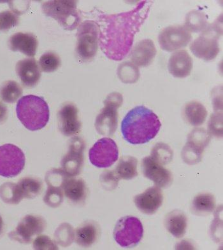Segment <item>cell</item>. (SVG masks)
Wrapping results in <instances>:
<instances>
[{
	"label": "cell",
	"mask_w": 223,
	"mask_h": 250,
	"mask_svg": "<svg viewBox=\"0 0 223 250\" xmlns=\"http://www.w3.org/2000/svg\"><path fill=\"white\" fill-rule=\"evenodd\" d=\"M152 5V1H142L130 11L98 16L99 45L109 60L117 62L128 56Z\"/></svg>",
	"instance_id": "6da1fadb"
},
{
	"label": "cell",
	"mask_w": 223,
	"mask_h": 250,
	"mask_svg": "<svg viewBox=\"0 0 223 250\" xmlns=\"http://www.w3.org/2000/svg\"><path fill=\"white\" fill-rule=\"evenodd\" d=\"M161 124L150 109L137 106L126 115L121 123V132L126 142L132 145L147 144L158 134Z\"/></svg>",
	"instance_id": "7a4b0ae2"
},
{
	"label": "cell",
	"mask_w": 223,
	"mask_h": 250,
	"mask_svg": "<svg viewBox=\"0 0 223 250\" xmlns=\"http://www.w3.org/2000/svg\"><path fill=\"white\" fill-rule=\"evenodd\" d=\"M19 120L31 131L43 129L49 121V106L44 98L35 95L21 98L16 106Z\"/></svg>",
	"instance_id": "3957f363"
},
{
	"label": "cell",
	"mask_w": 223,
	"mask_h": 250,
	"mask_svg": "<svg viewBox=\"0 0 223 250\" xmlns=\"http://www.w3.org/2000/svg\"><path fill=\"white\" fill-rule=\"evenodd\" d=\"M223 34L222 15L191 43L190 50L197 58L206 62L215 60L220 52L219 39Z\"/></svg>",
	"instance_id": "277c9868"
},
{
	"label": "cell",
	"mask_w": 223,
	"mask_h": 250,
	"mask_svg": "<svg viewBox=\"0 0 223 250\" xmlns=\"http://www.w3.org/2000/svg\"><path fill=\"white\" fill-rule=\"evenodd\" d=\"M42 8L46 16L58 21L67 30H73L81 22L76 1H48Z\"/></svg>",
	"instance_id": "5b68a950"
},
{
	"label": "cell",
	"mask_w": 223,
	"mask_h": 250,
	"mask_svg": "<svg viewBox=\"0 0 223 250\" xmlns=\"http://www.w3.org/2000/svg\"><path fill=\"white\" fill-rule=\"evenodd\" d=\"M123 103V98L118 92H113L105 100L102 109L95 121V128L103 136H112L118 125V109Z\"/></svg>",
	"instance_id": "8992f818"
},
{
	"label": "cell",
	"mask_w": 223,
	"mask_h": 250,
	"mask_svg": "<svg viewBox=\"0 0 223 250\" xmlns=\"http://www.w3.org/2000/svg\"><path fill=\"white\" fill-rule=\"evenodd\" d=\"M113 238L125 249L135 247L144 236V228L135 216H126L120 218L113 230Z\"/></svg>",
	"instance_id": "52a82bcc"
},
{
	"label": "cell",
	"mask_w": 223,
	"mask_h": 250,
	"mask_svg": "<svg viewBox=\"0 0 223 250\" xmlns=\"http://www.w3.org/2000/svg\"><path fill=\"white\" fill-rule=\"evenodd\" d=\"M99 28L93 21H86L77 31V52L84 62L92 60L98 51Z\"/></svg>",
	"instance_id": "ba28073f"
},
{
	"label": "cell",
	"mask_w": 223,
	"mask_h": 250,
	"mask_svg": "<svg viewBox=\"0 0 223 250\" xmlns=\"http://www.w3.org/2000/svg\"><path fill=\"white\" fill-rule=\"evenodd\" d=\"M26 158L19 147L12 144L0 146V176L13 178L24 169Z\"/></svg>",
	"instance_id": "9c48e42d"
},
{
	"label": "cell",
	"mask_w": 223,
	"mask_h": 250,
	"mask_svg": "<svg viewBox=\"0 0 223 250\" xmlns=\"http://www.w3.org/2000/svg\"><path fill=\"white\" fill-rule=\"evenodd\" d=\"M119 157L116 143L109 138L99 140L89 150V158L92 165L98 168L112 167Z\"/></svg>",
	"instance_id": "30bf717a"
},
{
	"label": "cell",
	"mask_w": 223,
	"mask_h": 250,
	"mask_svg": "<svg viewBox=\"0 0 223 250\" xmlns=\"http://www.w3.org/2000/svg\"><path fill=\"white\" fill-rule=\"evenodd\" d=\"M192 40L191 33L184 26L176 25L164 28L159 33L158 41L161 49L166 52L176 51L186 47Z\"/></svg>",
	"instance_id": "8fae6325"
},
{
	"label": "cell",
	"mask_w": 223,
	"mask_h": 250,
	"mask_svg": "<svg viewBox=\"0 0 223 250\" xmlns=\"http://www.w3.org/2000/svg\"><path fill=\"white\" fill-rule=\"evenodd\" d=\"M85 143L82 138H71L68 150L62 159V170L68 177H74L81 172L84 164Z\"/></svg>",
	"instance_id": "7c38bea8"
},
{
	"label": "cell",
	"mask_w": 223,
	"mask_h": 250,
	"mask_svg": "<svg viewBox=\"0 0 223 250\" xmlns=\"http://www.w3.org/2000/svg\"><path fill=\"white\" fill-rule=\"evenodd\" d=\"M45 220L41 216L27 215L19 223L16 230L9 234L10 239L21 243H29L33 237L41 234L45 230Z\"/></svg>",
	"instance_id": "4fadbf2b"
},
{
	"label": "cell",
	"mask_w": 223,
	"mask_h": 250,
	"mask_svg": "<svg viewBox=\"0 0 223 250\" xmlns=\"http://www.w3.org/2000/svg\"><path fill=\"white\" fill-rule=\"evenodd\" d=\"M141 169L145 177L153 181L157 188H167L173 182V176L169 170L156 162L151 157H146L141 163Z\"/></svg>",
	"instance_id": "5bb4252c"
},
{
	"label": "cell",
	"mask_w": 223,
	"mask_h": 250,
	"mask_svg": "<svg viewBox=\"0 0 223 250\" xmlns=\"http://www.w3.org/2000/svg\"><path fill=\"white\" fill-rule=\"evenodd\" d=\"M58 123L63 135L70 136L79 133L82 124L76 106L71 103L63 105L58 113Z\"/></svg>",
	"instance_id": "9a60e30c"
},
{
	"label": "cell",
	"mask_w": 223,
	"mask_h": 250,
	"mask_svg": "<svg viewBox=\"0 0 223 250\" xmlns=\"http://www.w3.org/2000/svg\"><path fill=\"white\" fill-rule=\"evenodd\" d=\"M163 195L160 188L151 187L142 194L134 197V203L136 207L143 213L153 215L161 207Z\"/></svg>",
	"instance_id": "2e32d148"
},
{
	"label": "cell",
	"mask_w": 223,
	"mask_h": 250,
	"mask_svg": "<svg viewBox=\"0 0 223 250\" xmlns=\"http://www.w3.org/2000/svg\"><path fill=\"white\" fill-rule=\"evenodd\" d=\"M193 67V59L186 50L174 52L168 61V71L172 76L178 79L188 77L191 74Z\"/></svg>",
	"instance_id": "e0dca14e"
},
{
	"label": "cell",
	"mask_w": 223,
	"mask_h": 250,
	"mask_svg": "<svg viewBox=\"0 0 223 250\" xmlns=\"http://www.w3.org/2000/svg\"><path fill=\"white\" fill-rule=\"evenodd\" d=\"M16 70L25 87H35L41 79V68L35 59H24L20 61L17 63Z\"/></svg>",
	"instance_id": "ac0fdd59"
},
{
	"label": "cell",
	"mask_w": 223,
	"mask_h": 250,
	"mask_svg": "<svg viewBox=\"0 0 223 250\" xmlns=\"http://www.w3.org/2000/svg\"><path fill=\"white\" fill-rule=\"evenodd\" d=\"M157 50L151 39H145L136 43L131 52V60L137 67H146L153 62Z\"/></svg>",
	"instance_id": "d6986e66"
},
{
	"label": "cell",
	"mask_w": 223,
	"mask_h": 250,
	"mask_svg": "<svg viewBox=\"0 0 223 250\" xmlns=\"http://www.w3.org/2000/svg\"><path fill=\"white\" fill-rule=\"evenodd\" d=\"M37 39L32 33H17L10 38L8 46L14 52H21L28 57H34L38 48Z\"/></svg>",
	"instance_id": "ffe728a7"
},
{
	"label": "cell",
	"mask_w": 223,
	"mask_h": 250,
	"mask_svg": "<svg viewBox=\"0 0 223 250\" xmlns=\"http://www.w3.org/2000/svg\"><path fill=\"white\" fill-rule=\"evenodd\" d=\"M165 226L167 230L176 238H181L186 232L188 218L180 210H174L165 216Z\"/></svg>",
	"instance_id": "44dd1931"
},
{
	"label": "cell",
	"mask_w": 223,
	"mask_h": 250,
	"mask_svg": "<svg viewBox=\"0 0 223 250\" xmlns=\"http://www.w3.org/2000/svg\"><path fill=\"white\" fill-rule=\"evenodd\" d=\"M63 192L72 203L81 204L86 201L88 190L83 179L68 177L63 185Z\"/></svg>",
	"instance_id": "7402d4cb"
},
{
	"label": "cell",
	"mask_w": 223,
	"mask_h": 250,
	"mask_svg": "<svg viewBox=\"0 0 223 250\" xmlns=\"http://www.w3.org/2000/svg\"><path fill=\"white\" fill-rule=\"evenodd\" d=\"M210 136L204 128H195L189 134L184 148L203 157L206 147L209 146Z\"/></svg>",
	"instance_id": "603a6c76"
},
{
	"label": "cell",
	"mask_w": 223,
	"mask_h": 250,
	"mask_svg": "<svg viewBox=\"0 0 223 250\" xmlns=\"http://www.w3.org/2000/svg\"><path fill=\"white\" fill-rule=\"evenodd\" d=\"M98 234L99 229L95 223L85 222L75 231V241L81 247H90L95 243Z\"/></svg>",
	"instance_id": "cb8c5ba5"
},
{
	"label": "cell",
	"mask_w": 223,
	"mask_h": 250,
	"mask_svg": "<svg viewBox=\"0 0 223 250\" xmlns=\"http://www.w3.org/2000/svg\"><path fill=\"white\" fill-rule=\"evenodd\" d=\"M185 119L193 126L202 125L207 119L208 112L205 106L197 101H192L185 105Z\"/></svg>",
	"instance_id": "d4e9b609"
},
{
	"label": "cell",
	"mask_w": 223,
	"mask_h": 250,
	"mask_svg": "<svg viewBox=\"0 0 223 250\" xmlns=\"http://www.w3.org/2000/svg\"><path fill=\"white\" fill-rule=\"evenodd\" d=\"M216 207V199L213 195L210 193H201L193 199L191 211L197 215H207L212 213Z\"/></svg>",
	"instance_id": "484cf974"
},
{
	"label": "cell",
	"mask_w": 223,
	"mask_h": 250,
	"mask_svg": "<svg viewBox=\"0 0 223 250\" xmlns=\"http://www.w3.org/2000/svg\"><path fill=\"white\" fill-rule=\"evenodd\" d=\"M138 161L135 157L125 156L121 157L119 161L115 173L120 179L130 180L134 179L138 176L137 172Z\"/></svg>",
	"instance_id": "4316f807"
},
{
	"label": "cell",
	"mask_w": 223,
	"mask_h": 250,
	"mask_svg": "<svg viewBox=\"0 0 223 250\" xmlns=\"http://www.w3.org/2000/svg\"><path fill=\"white\" fill-rule=\"evenodd\" d=\"M208 25L207 17L201 10H192L186 15L184 27L190 33L203 32Z\"/></svg>",
	"instance_id": "83f0119b"
},
{
	"label": "cell",
	"mask_w": 223,
	"mask_h": 250,
	"mask_svg": "<svg viewBox=\"0 0 223 250\" xmlns=\"http://www.w3.org/2000/svg\"><path fill=\"white\" fill-rule=\"evenodd\" d=\"M17 185L22 198H35L41 193L42 188L41 181L32 177L22 178Z\"/></svg>",
	"instance_id": "f1b7e54d"
},
{
	"label": "cell",
	"mask_w": 223,
	"mask_h": 250,
	"mask_svg": "<svg viewBox=\"0 0 223 250\" xmlns=\"http://www.w3.org/2000/svg\"><path fill=\"white\" fill-rule=\"evenodd\" d=\"M22 89L20 84L13 81L5 82L0 88V97L4 102L14 104L22 96Z\"/></svg>",
	"instance_id": "f546056e"
},
{
	"label": "cell",
	"mask_w": 223,
	"mask_h": 250,
	"mask_svg": "<svg viewBox=\"0 0 223 250\" xmlns=\"http://www.w3.org/2000/svg\"><path fill=\"white\" fill-rule=\"evenodd\" d=\"M117 75L125 83H134L138 81L140 76L139 69L134 63L124 62L120 64L117 69Z\"/></svg>",
	"instance_id": "4dcf8cb0"
},
{
	"label": "cell",
	"mask_w": 223,
	"mask_h": 250,
	"mask_svg": "<svg viewBox=\"0 0 223 250\" xmlns=\"http://www.w3.org/2000/svg\"><path fill=\"white\" fill-rule=\"evenodd\" d=\"M151 157L161 165H167L172 161L174 152L168 145L158 143L151 150Z\"/></svg>",
	"instance_id": "1f68e13d"
},
{
	"label": "cell",
	"mask_w": 223,
	"mask_h": 250,
	"mask_svg": "<svg viewBox=\"0 0 223 250\" xmlns=\"http://www.w3.org/2000/svg\"><path fill=\"white\" fill-rule=\"evenodd\" d=\"M0 197L3 202L10 205H17L23 199L18 185L13 183H5L0 187Z\"/></svg>",
	"instance_id": "d6a6232c"
},
{
	"label": "cell",
	"mask_w": 223,
	"mask_h": 250,
	"mask_svg": "<svg viewBox=\"0 0 223 250\" xmlns=\"http://www.w3.org/2000/svg\"><path fill=\"white\" fill-rule=\"evenodd\" d=\"M60 56L54 52H46L39 60V67L43 72H54L60 68Z\"/></svg>",
	"instance_id": "836d02e7"
},
{
	"label": "cell",
	"mask_w": 223,
	"mask_h": 250,
	"mask_svg": "<svg viewBox=\"0 0 223 250\" xmlns=\"http://www.w3.org/2000/svg\"><path fill=\"white\" fill-rule=\"evenodd\" d=\"M44 201L50 207H59L63 201V188L59 187L48 186Z\"/></svg>",
	"instance_id": "e575fe53"
},
{
	"label": "cell",
	"mask_w": 223,
	"mask_h": 250,
	"mask_svg": "<svg viewBox=\"0 0 223 250\" xmlns=\"http://www.w3.org/2000/svg\"><path fill=\"white\" fill-rule=\"evenodd\" d=\"M208 132L210 136L223 137V113L215 112L212 114L208 123Z\"/></svg>",
	"instance_id": "d590c367"
},
{
	"label": "cell",
	"mask_w": 223,
	"mask_h": 250,
	"mask_svg": "<svg viewBox=\"0 0 223 250\" xmlns=\"http://www.w3.org/2000/svg\"><path fill=\"white\" fill-rule=\"evenodd\" d=\"M56 237L61 245L67 247L70 245L75 238L72 227L67 224L62 225L56 230Z\"/></svg>",
	"instance_id": "8d00e7d4"
},
{
	"label": "cell",
	"mask_w": 223,
	"mask_h": 250,
	"mask_svg": "<svg viewBox=\"0 0 223 250\" xmlns=\"http://www.w3.org/2000/svg\"><path fill=\"white\" fill-rule=\"evenodd\" d=\"M18 14L10 10L0 12V31H7L19 24Z\"/></svg>",
	"instance_id": "74e56055"
},
{
	"label": "cell",
	"mask_w": 223,
	"mask_h": 250,
	"mask_svg": "<svg viewBox=\"0 0 223 250\" xmlns=\"http://www.w3.org/2000/svg\"><path fill=\"white\" fill-rule=\"evenodd\" d=\"M120 178L115 172L105 171L100 176V182L103 188L107 190H113L118 186Z\"/></svg>",
	"instance_id": "f35d334b"
},
{
	"label": "cell",
	"mask_w": 223,
	"mask_h": 250,
	"mask_svg": "<svg viewBox=\"0 0 223 250\" xmlns=\"http://www.w3.org/2000/svg\"><path fill=\"white\" fill-rule=\"evenodd\" d=\"M222 209H221L220 211V208H218L216 211L215 218H214L211 226L212 238L218 243L220 242V241L222 240L223 220L222 217H220V214L222 213Z\"/></svg>",
	"instance_id": "ab89813d"
},
{
	"label": "cell",
	"mask_w": 223,
	"mask_h": 250,
	"mask_svg": "<svg viewBox=\"0 0 223 250\" xmlns=\"http://www.w3.org/2000/svg\"><path fill=\"white\" fill-rule=\"evenodd\" d=\"M33 248L36 250H57L58 247L53 241L46 236L37 237L33 242Z\"/></svg>",
	"instance_id": "60d3db41"
},
{
	"label": "cell",
	"mask_w": 223,
	"mask_h": 250,
	"mask_svg": "<svg viewBox=\"0 0 223 250\" xmlns=\"http://www.w3.org/2000/svg\"><path fill=\"white\" fill-rule=\"evenodd\" d=\"M222 86H218L212 91V104L215 112H222L223 96Z\"/></svg>",
	"instance_id": "b9f144b4"
},
{
	"label": "cell",
	"mask_w": 223,
	"mask_h": 250,
	"mask_svg": "<svg viewBox=\"0 0 223 250\" xmlns=\"http://www.w3.org/2000/svg\"><path fill=\"white\" fill-rule=\"evenodd\" d=\"M8 109L5 104L0 102V123L7 119Z\"/></svg>",
	"instance_id": "7bdbcfd3"
},
{
	"label": "cell",
	"mask_w": 223,
	"mask_h": 250,
	"mask_svg": "<svg viewBox=\"0 0 223 250\" xmlns=\"http://www.w3.org/2000/svg\"><path fill=\"white\" fill-rule=\"evenodd\" d=\"M3 221L2 217L0 216V236L3 234Z\"/></svg>",
	"instance_id": "ee69618b"
}]
</instances>
